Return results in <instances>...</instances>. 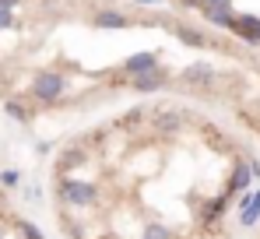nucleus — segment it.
<instances>
[{"label":"nucleus","mask_w":260,"mask_h":239,"mask_svg":"<svg viewBox=\"0 0 260 239\" xmlns=\"http://www.w3.org/2000/svg\"><path fill=\"white\" fill-rule=\"evenodd\" d=\"M232 28H236L239 36H246V39H260V21L253 18V14H239Z\"/></svg>","instance_id":"obj_5"},{"label":"nucleus","mask_w":260,"mask_h":239,"mask_svg":"<svg viewBox=\"0 0 260 239\" xmlns=\"http://www.w3.org/2000/svg\"><path fill=\"white\" fill-rule=\"evenodd\" d=\"M95 25H102V28H123V25H127V18H123L120 11H102V14L95 18Z\"/></svg>","instance_id":"obj_7"},{"label":"nucleus","mask_w":260,"mask_h":239,"mask_svg":"<svg viewBox=\"0 0 260 239\" xmlns=\"http://www.w3.org/2000/svg\"><path fill=\"white\" fill-rule=\"evenodd\" d=\"M190 78H193V81H204V84H208V81H215L218 74L211 71V67H208V64H193V67H190Z\"/></svg>","instance_id":"obj_8"},{"label":"nucleus","mask_w":260,"mask_h":239,"mask_svg":"<svg viewBox=\"0 0 260 239\" xmlns=\"http://www.w3.org/2000/svg\"><path fill=\"white\" fill-rule=\"evenodd\" d=\"M14 4H18V0H0V7H4V11H11Z\"/></svg>","instance_id":"obj_13"},{"label":"nucleus","mask_w":260,"mask_h":239,"mask_svg":"<svg viewBox=\"0 0 260 239\" xmlns=\"http://www.w3.org/2000/svg\"><path fill=\"white\" fill-rule=\"evenodd\" d=\"M0 183H4V187H14V183H18V172H14V169L0 172Z\"/></svg>","instance_id":"obj_11"},{"label":"nucleus","mask_w":260,"mask_h":239,"mask_svg":"<svg viewBox=\"0 0 260 239\" xmlns=\"http://www.w3.org/2000/svg\"><path fill=\"white\" fill-rule=\"evenodd\" d=\"M0 28H11V11L0 7Z\"/></svg>","instance_id":"obj_12"},{"label":"nucleus","mask_w":260,"mask_h":239,"mask_svg":"<svg viewBox=\"0 0 260 239\" xmlns=\"http://www.w3.org/2000/svg\"><path fill=\"white\" fill-rule=\"evenodd\" d=\"M63 88H67V81L60 78L56 71H43V74L32 78V95H36L39 102H56V99L63 95Z\"/></svg>","instance_id":"obj_2"},{"label":"nucleus","mask_w":260,"mask_h":239,"mask_svg":"<svg viewBox=\"0 0 260 239\" xmlns=\"http://www.w3.org/2000/svg\"><path fill=\"white\" fill-rule=\"evenodd\" d=\"M134 88H137V92H158V88H162V71H151V74L134 78Z\"/></svg>","instance_id":"obj_6"},{"label":"nucleus","mask_w":260,"mask_h":239,"mask_svg":"<svg viewBox=\"0 0 260 239\" xmlns=\"http://www.w3.org/2000/svg\"><path fill=\"white\" fill-rule=\"evenodd\" d=\"M204 18L215 21V25H229V28L236 25V14H232L225 4H204Z\"/></svg>","instance_id":"obj_4"},{"label":"nucleus","mask_w":260,"mask_h":239,"mask_svg":"<svg viewBox=\"0 0 260 239\" xmlns=\"http://www.w3.org/2000/svg\"><path fill=\"white\" fill-rule=\"evenodd\" d=\"M0 239H4V236H0Z\"/></svg>","instance_id":"obj_16"},{"label":"nucleus","mask_w":260,"mask_h":239,"mask_svg":"<svg viewBox=\"0 0 260 239\" xmlns=\"http://www.w3.org/2000/svg\"><path fill=\"white\" fill-rule=\"evenodd\" d=\"M4 109H7V116H11V120H21V123H25V120H28V109H25V106H21V102H7V106H4Z\"/></svg>","instance_id":"obj_9"},{"label":"nucleus","mask_w":260,"mask_h":239,"mask_svg":"<svg viewBox=\"0 0 260 239\" xmlns=\"http://www.w3.org/2000/svg\"><path fill=\"white\" fill-rule=\"evenodd\" d=\"M179 39L183 42H190V46H204V36H201V32H190V28H179Z\"/></svg>","instance_id":"obj_10"},{"label":"nucleus","mask_w":260,"mask_h":239,"mask_svg":"<svg viewBox=\"0 0 260 239\" xmlns=\"http://www.w3.org/2000/svg\"><path fill=\"white\" fill-rule=\"evenodd\" d=\"M123 71L134 74V78H141V74H151V71H158V56L155 53H134L123 60Z\"/></svg>","instance_id":"obj_3"},{"label":"nucleus","mask_w":260,"mask_h":239,"mask_svg":"<svg viewBox=\"0 0 260 239\" xmlns=\"http://www.w3.org/2000/svg\"><path fill=\"white\" fill-rule=\"evenodd\" d=\"M137 4H141V7H144V4H158V0H137Z\"/></svg>","instance_id":"obj_15"},{"label":"nucleus","mask_w":260,"mask_h":239,"mask_svg":"<svg viewBox=\"0 0 260 239\" xmlns=\"http://www.w3.org/2000/svg\"><path fill=\"white\" fill-rule=\"evenodd\" d=\"M56 176H81L91 204L63 215L71 239H218L229 211L260 204V162L183 109H130L67 144Z\"/></svg>","instance_id":"obj_1"},{"label":"nucleus","mask_w":260,"mask_h":239,"mask_svg":"<svg viewBox=\"0 0 260 239\" xmlns=\"http://www.w3.org/2000/svg\"><path fill=\"white\" fill-rule=\"evenodd\" d=\"M208 4H225V7H229V4H232V0H208Z\"/></svg>","instance_id":"obj_14"}]
</instances>
